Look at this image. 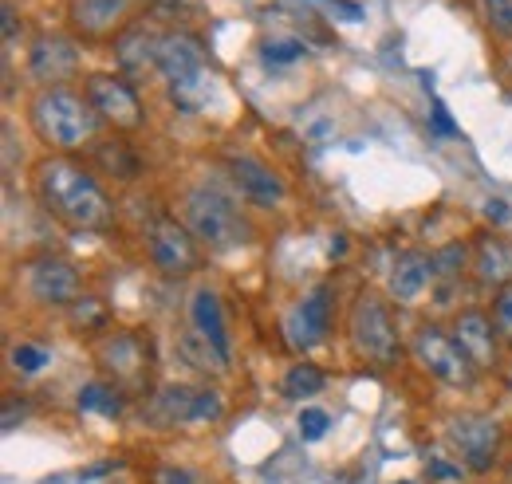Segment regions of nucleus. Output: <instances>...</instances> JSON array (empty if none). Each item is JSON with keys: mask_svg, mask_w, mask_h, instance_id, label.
I'll return each instance as SVG.
<instances>
[{"mask_svg": "<svg viewBox=\"0 0 512 484\" xmlns=\"http://www.w3.org/2000/svg\"><path fill=\"white\" fill-rule=\"evenodd\" d=\"M32 189L40 205L75 233H107L115 225V201L99 178L67 154H52L36 166Z\"/></svg>", "mask_w": 512, "mask_h": 484, "instance_id": "1", "label": "nucleus"}, {"mask_svg": "<svg viewBox=\"0 0 512 484\" xmlns=\"http://www.w3.org/2000/svg\"><path fill=\"white\" fill-rule=\"evenodd\" d=\"M28 122H32V134L60 154L91 146L99 138V126H103L87 91H75L67 83L64 87H40L32 107H28Z\"/></svg>", "mask_w": 512, "mask_h": 484, "instance_id": "2", "label": "nucleus"}, {"mask_svg": "<svg viewBox=\"0 0 512 484\" xmlns=\"http://www.w3.org/2000/svg\"><path fill=\"white\" fill-rule=\"evenodd\" d=\"M182 221L190 229L197 244L213 248V252H233L241 244L253 241V229L245 221V213L237 209L233 197H225L213 185H190L182 197Z\"/></svg>", "mask_w": 512, "mask_h": 484, "instance_id": "3", "label": "nucleus"}, {"mask_svg": "<svg viewBox=\"0 0 512 484\" xmlns=\"http://www.w3.org/2000/svg\"><path fill=\"white\" fill-rule=\"evenodd\" d=\"M347 335H351V347L363 363L375 366H394L402 359V343H398V327H394V315L386 300L363 292L359 300L351 303V319H347Z\"/></svg>", "mask_w": 512, "mask_h": 484, "instance_id": "4", "label": "nucleus"}, {"mask_svg": "<svg viewBox=\"0 0 512 484\" xmlns=\"http://www.w3.org/2000/svg\"><path fill=\"white\" fill-rule=\"evenodd\" d=\"M221 414H225L221 390H213V386H182V382L154 390L150 402L142 406V422L162 425V429H170V425H213L221 422Z\"/></svg>", "mask_w": 512, "mask_h": 484, "instance_id": "5", "label": "nucleus"}, {"mask_svg": "<svg viewBox=\"0 0 512 484\" xmlns=\"http://www.w3.org/2000/svg\"><path fill=\"white\" fill-rule=\"evenodd\" d=\"M410 355L426 374H434L446 386H473L481 366L465 355V347L453 339V331H442L438 323H422L410 339Z\"/></svg>", "mask_w": 512, "mask_h": 484, "instance_id": "6", "label": "nucleus"}, {"mask_svg": "<svg viewBox=\"0 0 512 484\" xmlns=\"http://www.w3.org/2000/svg\"><path fill=\"white\" fill-rule=\"evenodd\" d=\"M20 288L44 307H75L83 300V276L64 256H36L20 268Z\"/></svg>", "mask_w": 512, "mask_h": 484, "instance_id": "7", "label": "nucleus"}, {"mask_svg": "<svg viewBox=\"0 0 512 484\" xmlns=\"http://www.w3.org/2000/svg\"><path fill=\"white\" fill-rule=\"evenodd\" d=\"M146 252H150V264L170 280L193 276L201 268V244L186 229V221H174V217H158L146 229Z\"/></svg>", "mask_w": 512, "mask_h": 484, "instance_id": "8", "label": "nucleus"}, {"mask_svg": "<svg viewBox=\"0 0 512 484\" xmlns=\"http://www.w3.org/2000/svg\"><path fill=\"white\" fill-rule=\"evenodd\" d=\"M95 359L103 366V374H107V382H115L119 390H146L150 386V343L142 339V335H134V331H111L103 343H99V351H95Z\"/></svg>", "mask_w": 512, "mask_h": 484, "instance_id": "9", "label": "nucleus"}, {"mask_svg": "<svg viewBox=\"0 0 512 484\" xmlns=\"http://www.w3.org/2000/svg\"><path fill=\"white\" fill-rule=\"evenodd\" d=\"M91 107L99 111V119L111 122L115 130H138L146 122V107L138 99V91L130 87L127 75H115V71H95L87 75L83 83Z\"/></svg>", "mask_w": 512, "mask_h": 484, "instance_id": "10", "label": "nucleus"}, {"mask_svg": "<svg viewBox=\"0 0 512 484\" xmlns=\"http://www.w3.org/2000/svg\"><path fill=\"white\" fill-rule=\"evenodd\" d=\"M79 67H83V52L64 32H40L24 60L28 79L40 87H64L71 75H79Z\"/></svg>", "mask_w": 512, "mask_h": 484, "instance_id": "11", "label": "nucleus"}, {"mask_svg": "<svg viewBox=\"0 0 512 484\" xmlns=\"http://www.w3.org/2000/svg\"><path fill=\"white\" fill-rule=\"evenodd\" d=\"M449 445L457 449V457L465 461V469L473 473H489L501 457V425L481 414H461L446 425Z\"/></svg>", "mask_w": 512, "mask_h": 484, "instance_id": "12", "label": "nucleus"}, {"mask_svg": "<svg viewBox=\"0 0 512 484\" xmlns=\"http://www.w3.org/2000/svg\"><path fill=\"white\" fill-rule=\"evenodd\" d=\"M331 284H316L304 300L296 303L292 311H288V319H284V335H288V343H292V351H312V347H320L323 339L331 335Z\"/></svg>", "mask_w": 512, "mask_h": 484, "instance_id": "13", "label": "nucleus"}, {"mask_svg": "<svg viewBox=\"0 0 512 484\" xmlns=\"http://www.w3.org/2000/svg\"><path fill=\"white\" fill-rule=\"evenodd\" d=\"M225 170H229V178L237 185V193H241L249 205H256V209H276V205L288 201L284 178H280L268 162H260L256 154H229V158H225Z\"/></svg>", "mask_w": 512, "mask_h": 484, "instance_id": "14", "label": "nucleus"}, {"mask_svg": "<svg viewBox=\"0 0 512 484\" xmlns=\"http://www.w3.org/2000/svg\"><path fill=\"white\" fill-rule=\"evenodd\" d=\"M134 8L138 0H67V24L83 40H103L134 24Z\"/></svg>", "mask_w": 512, "mask_h": 484, "instance_id": "15", "label": "nucleus"}, {"mask_svg": "<svg viewBox=\"0 0 512 484\" xmlns=\"http://www.w3.org/2000/svg\"><path fill=\"white\" fill-rule=\"evenodd\" d=\"M162 40H166V32H158L150 20L127 24V28L115 36V63H119V75L142 79L146 71H158Z\"/></svg>", "mask_w": 512, "mask_h": 484, "instance_id": "16", "label": "nucleus"}, {"mask_svg": "<svg viewBox=\"0 0 512 484\" xmlns=\"http://www.w3.org/2000/svg\"><path fill=\"white\" fill-rule=\"evenodd\" d=\"M190 323L193 331L213 347L221 370H229V363H233V335H229V319H225L221 296L213 288H197L190 296Z\"/></svg>", "mask_w": 512, "mask_h": 484, "instance_id": "17", "label": "nucleus"}, {"mask_svg": "<svg viewBox=\"0 0 512 484\" xmlns=\"http://www.w3.org/2000/svg\"><path fill=\"white\" fill-rule=\"evenodd\" d=\"M201 67H209V60H205V44H201L193 32H166V40H162V56H158V75L166 79V87L190 79L193 71H201Z\"/></svg>", "mask_w": 512, "mask_h": 484, "instance_id": "18", "label": "nucleus"}, {"mask_svg": "<svg viewBox=\"0 0 512 484\" xmlns=\"http://www.w3.org/2000/svg\"><path fill=\"white\" fill-rule=\"evenodd\" d=\"M453 339L465 347V355L477 366H493L497 363V327H493V315L469 307L453 319Z\"/></svg>", "mask_w": 512, "mask_h": 484, "instance_id": "19", "label": "nucleus"}, {"mask_svg": "<svg viewBox=\"0 0 512 484\" xmlns=\"http://www.w3.org/2000/svg\"><path fill=\"white\" fill-rule=\"evenodd\" d=\"M430 280H434V260L426 252L410 248V252H398L394 256V264H390V296L398 303L422 300L426 288H430Z\"/></svg>", "mask_w": 512, "mask_h": 484, "instance_id": "20", "label": "nucleus"}, {"mask_svg": "<svg viewBox=\"0 0 512 484\" xmlns=\"http://www.w3.org/2000/svg\"><path fill=\"white\" fill-rule=\"evenodd\" d=\"M473 276L485 288H512V244L497 233H485L473 244Z\"/></svg>", "mask_w": 512, "mask_h": 484, "instance_id": "21", "label": "nucleus"}, {"mask_svg": "<svg viewBox=\"0 0 512 484\" xmlns=\"http://www.w3.org/2000/svg\"><path fill=\"white\" fill-rule=\"evenodd\" d=\"M91 162H95V170H103L107 178H115V182L123 185L134 182L142 174V158H138V150L130 146L127 138H103V142H95Z\"/></svg>", "mask_w": 512, "mask_h": 484, "instance_id": "22", "label": "nucleus"}, {"mask_svg": "<svg viewBox=\"0 0 512 484\" xmlns=\"http://www.w3.org/2000/svg\"><path fill=\"white\" fill-rule=\"evenodd\" d=\"M213 95H217V75L209 67L193 71L190 79H182V83H170V103L178 111H186V115H201Z\"/></svg>", "mask_w": 512, "mask_h": 484, "instance_id": "23", "label": "nucleus"}, {"mask_svg": "<svg viewBox=\"0 0 512 484\" xmlns=\"http://www.w3.org/2000/svg\"><path fill=\"white\" fill-rule=\"evenodd\" d=\"M123 394H127V390H119L115 382H87V386H79L75 406H79L83 414L123 418V410H127V398H123Z\"/></svg>", "mask_w": 512, "mask_h": 484, "instance_id": "24", "label": "nucleus"}, {"mask_svg": "<svg viewBox=\"0 0 512 484\" xmlns=\"http://www.w3.org/2000/svg\"><path fill=\"white\" fill-rule=\"evenodd\" d=\"M327 390V374L316 363H292L280 378V394L288 402H308V398H320Z\"/></svg>", "mask_w": 512, "mask_h": 484, "instance_id": "25", "label": "nucleus"}, {"mask_svg": "<svg viewBox=\"0 0 512 484\" xmlns=\"http://www.w3.org/2000/svg\"><path fill=\"white\" fill-rule=\"evenodd\" d=\"M8 363H12V370H20V374H40V370L52 366V351L44 343H12Z\"/></svg>", "mask_w": 512, "mask_h": 484, "instance_id": "26", "label": "nucleus"}, {"mask_svg": "<svg viewBox=\"0 0 512 484\" xmlns=\"http://www.w3.org/2000/svg\"><path fill=\"white\" fill-rule=\"evenodd\" d=\"M430 260H434V276H446V280H453V276H461V272H465V264H473L469 248H465L461 241L442 244L438 252H430Z\"/></svg>", "mask_w": 512, "mask_h": 484, "instance_id": "27", "label": "nucleus"}, {"mask_svg": "<svg viewBox=\"0 0 512 484\" xmlns=\"http://www.w3.org/2000/svg\"><path fill=\"white\" fill-rule=\"evenodd\" d=\"M308 56V48L300 40H264L260 44V60L264 63H296Z\"/></svg>", "mask_w": 512, "mask_h": 484, "instance_id": "28", "label": "nucleus"}, {"mask_svg": "<svg viewBox=\"0 0 512 484\" xmlns=\"http://www.w3.org/2000/svg\"><path fill=\"white\" fill-rule=\"evenodd\" d=\"M481 20L497 36H512V0H481Z\"/></svg>", "mask_w": 512, "mask_h": 484, "instance_id": "29", "label": "nucleus"}, {"mask_svg": "<svg viewBox=\"0 0 512 484\" xmlns=\"http://www.w3.org/2000/svg\"><path fill=\"white\" fill-rule=\"evenodd\" d=\"M296 429H300V437H304V441H320L323 433L331 429V418L312 406V410H304V414H300V425H296Z\"/></svg>", "mask_w": 512, "mask_h": 484, "instance_id": "30", "label": "nucleus"}, {"mask_svg": "<svg viewBox=\"0 0 512 484\" xmlns=\"http://www.w3.org/2000/svg\"><path fill=\"white\" fill-rule=\"evenodd\" d=\"M493 327L512 339V288H501V296L493 303Z\"/></svg>", "mask_w": 512, "mask_h": 484, "instance_id": "31", "label": "nucleus"}, {"mask_svg": "<svg viewBox=\"0 0 512 484\" xmlns=\"http://www.w3.org/2000/svg\"><path fill=\"white\" fill-rule=\"evenodd\" d=\"M154 484H201V481H197V473L186 469V465H162L154 473Z\"/></svg>", "mask_w": 512, "mask_h": 484, "instance_id": "32", "label": "nucleus"}, {"mask_svg": "<svg viewBox=\"0 0 512 484\" xmlns=\"http://www.w3.org/2000/svg\"><path fill=\"white\" fill-rule=\"evenodd\" d=\"M430 122H434L438 138H457V122L449 119V111H446V103H442V99H434V107H430Z\"/></svg>", "mask_w": 512, "mask_h": 484, "instance_id": "33", "label": "nucleus"}, {"mask_svg": "<svg viewBox=\"0 0 512 484\" xmlns=\"http://www.w3.org/2000/svg\"><path fill=\"white\" fill-rule=\"evenodd\" d=\"M0 16H4V48H12V44L20 40V32H24V24L16 20V4L4 0V12H0Z\"/></svg>", "mask_w": 512, "mask_h": 484, "instance_id": "34", "label": "nucleus"}, {"mask_svg": "<svg viewBox=\"0 0 512 484\" xmlns=\"http://www.w3.org/2000/svg\"><path fill=\"white\" fill-rule=\"evenodd\" d=\"M485 217H489V221H497V225H509L512 209L505 205V197H493V201L485 205Z\"/></svg>", "mask_w": 512, "mask_h": 484, "instance_id": "35", "label": "nucleus"}, {"mask_svg": "<svg viewBox=\"0 0 512 484\" xmlns=\"http://www.w3.org/2000/svg\"><path fill=\"white\" fill-rule=\"evenodd\" d=\"M430 473L442 477V481H457V477H461V465L453 469V465H446V461H430Z\"/></svg>", "mask_w": 512, "mask_h": 484, "instance_id": "36", "label": "nucleus"}, {"mask_svg": "<svg viewBox=\"0 0 512 484\" xmlns=\"http://www.w3.org/2000/svg\"><path fill=\"white\" fill-rule=\"evenodd\" d=\"M398 484H406V481H398Z\"/></svg>", "mask_w": 512, "mask_h": 484, "instance_id": "37", "label": "nucleus"}]
</instances>
